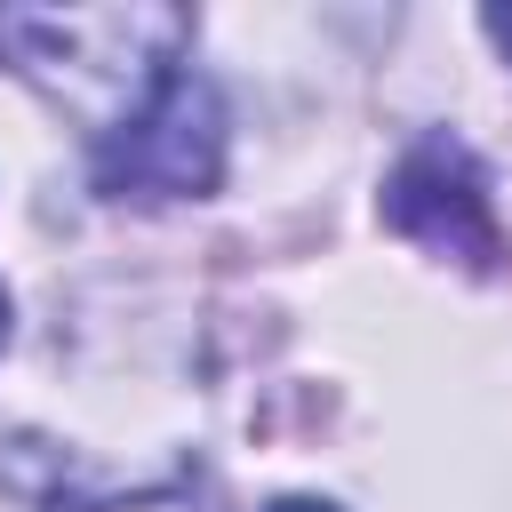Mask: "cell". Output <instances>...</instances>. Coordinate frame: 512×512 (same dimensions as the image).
Returning <instances> with one entry per match:
<instances>
[{"mask_svg":"<svg viewBox=\"0 0 512 512\" xmlns=\"http://www.w3.org/2000/svg\"><path fill=\"white\" fill-rule=\"evenodd\" d=\"M264 512H336V504H312V496H280V504H264Z\"/></svg>","mask_w":512,"mask_h":512,"instance_id":"6","label":"cell"},{"mask_svg":"<svg viewBox=\"0 0 512 512\" xmlns=\"http://www.w3.org/2000/svg\"><path fill=\"white\" fill-rule=\"evenodd\" d=\"M224 176V104L200 72H176L136 120L96 144V192L112 200H200Z\"/></svg>","mask_w":512,"mask_h":512,"instance_id":"2","label":"cell"},{"mask_svg":"<svg viewBox=\"0 0 512 512\" xmlns=\"http://www.w3.org/2000/svg\"><path fill=\"white\" fill-rule=\"evenodd\" d=\"M184 8H0V56L96 144L184 72Z\"/></svg>","mask_w":512,"mask_h":512,"instance_id":"1","label":"cell"},{"mask_svg":"<svg viewBox=\"0 0 512 512\" xmlns=\"http://www.w3.org/2000/svg\"><path fill=\"white\" fill-rule=\"evenodd\" d=\"M0 344H8V288H0Z\"/></svg>","mask_w":512,"mask_h":512,"instance_id":"7","label":"cell"},{"mask_svg":"<svg viewBox=\"0 0 512 512\" xmlns=\"http://www.w3.org/2000/svg\"><path fill=\"white\" fill-rule=\"evenodd\" d=\"M480 24H488V40H496V48H504V56H512V8H488V16H480Z\"/></svg>","mask_w":512,"mask_h":512,"instance_id":"5","label":"cell"},{"mask_svg":"<svg viewBox=\"0 0 512 512\" xmlns=\"http://www.w3.org/2000/svg\"><path fill=\"white\" fill-rule=\"evenodd\" d=\"M56 512H200L192 488H144V496H112V504H56Z\"/></svg>","mask_w":512,"mask_h":512,"instance_id":"4","label":"cell"},{"mask_svg":"<svg viewBox=\"0 0 512 512\" xmlns=\"http://www.w3.org/2000/svg\"><path fill=\"white\" fill-rule=\"evenodd\" d=\"M384 224L464 272H504V224L488 176L456 136H424L416 152H400V168L384 176Z\"/></svg>","mask_w":512,"mask_h":512,"instance_id":"3","label":"cell"}]
</instances>
